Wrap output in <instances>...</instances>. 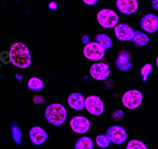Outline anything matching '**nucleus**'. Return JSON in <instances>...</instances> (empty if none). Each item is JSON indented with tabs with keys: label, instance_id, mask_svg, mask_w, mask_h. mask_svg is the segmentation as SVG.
Returning <instances> with one entry per match:
<instances>
[{
	"label": "nucleus",
	"instance_id": "obj_1",
	"mask_svg": "<svg viewBox=\"0 0 158 149\" xmlns=\"http://www.w3.org/2000/svg\"><path fill=\"white\" fill-rule=\"evenodd\" d=\"M8 58L10 62L19 69H27L31 66L32 58L29 47L23 42L15 41L11 43Z\"/></svg>",
	"mask_w": 158,
	"mask_h": 149
},
{
	"label": "nucleus",
	"instance_id": "obj_2",
	"mask_svg": "<svg viewBox=\"0 0 158 149\" xmlns=\"http://www.w3.org/2000/svg\"><path fill=\"white\" fill-rule=\"evenodd\" d=\"M44 117L50 124L59 127L62 126L67 119V110L62 104H51L45 108Z\"/></svg>",
	"mask_w": 158,
	"mask_h": 149
},
{
	"label": "nucleus",
	"instance_id": "obj_3",
	"mask_svg": "<svg viewBox=\"0 0 158 149\" xmlns=\"http://www.w3.org/2000/svg\"><path fill=\"white\" fill-rule=\"evenodd\" d=\"M98 23L104 29H114L118 24L119 17L118 13L110 8H102L97 14Z\"/></svg>",
	"mask_w": 158,
	"mask_h": 149
},
{
	"label": "nucleus",
	"instance_id": "obj_4",
	"mask_svg": "<svg viewBox=\"0 0 158 149\" xmlns=\"http://www.w3.org/2000/svg\"><path fill=\"white\" fill-rule=\"evenodd\" d=\"M143 95L139 90H129L125 92L121 97V103L124 107L129 110H135L139 108L143 103Z\"/></svg>",
	"mask_w": 158,
	"mask_h": 149
},
{
	"label": "nucleus",
	"instance_id": "obj_5",
	"mask_svg": "<svg viewBox=\"0 0 158 149\" xmlns=\"http://www.w3.org/2000/svg\"><path fill=\"white\" fill-rule=\"evenodd\" d=\"M83 54L85 58L89 61H99L105 57L106 49L97 41H94L85 45L83 49Z\"/></svg>",
	"mask_w": 158,
	"mask_h": 149
},
{
	"label": "nucleus",
	"instance_id": "obj_6",
	"mask_svg": "<svg viewBox=\"0 0 158 149\" xmlns=\"http://www.w3.org/2000/svg\"><path fill=\"white\" fill-rule=\"evenodd\" d=\"M85 109L93 116H100L104 112L105 105L98 95H89L85 98Z\"/></svg>",
	"mask_w": 158,
	"mask_h": 149
},
{
	"label": "nucleus",
	"instance_id": "obj_7",
	"mask_svg": "<svg viewBox=\"0 0 158 149\" xmlns=\"http://www.w3.org/2000/svg\"><path fill=\"white\" fill-rule=\"evenodd\" d=\"M106 135L109 136L111 144L115 146L123 145L128 138L127 131L120 125H111L108 128Z\"/></svg>",
	"mask_w": 158,
	"mask_h": 149
},
{
	"label": "nucleus",
	"instance_id": "obj_8",
	"mask_svg": "<svg viewBox=\"0 0 158 149\" xmlns=\"http://www.w3.org/2000/svg\"><path fill=\"white\" fill-rule=\"evenodd\" d=\"M90 76L98 81L106 80L110 75V65L106 62H95L89 68Z\"/></svg>",
	"mask_w": 158,
	"mask_h": 149
},
{
	"label": "nucleus",
	"instance_id": "obj_9",
	"mask_svg": "<svg viewBox=\"0 0 158 149\" xmlns=\"http://www.w3.org/2000/svg\"><path fill=\"white\" fill-rule=\"evenodd\" d=\"M69 124H70L72 131L78 135H84L87 133L91 127V123L89 119L82 115H77L73 117L70 120Z\"/></svg>",
	"mask_w": 158,
	"mask_h": 149
},
{
	"label": "nucleus",
	"instance_id": "obj_10",
	"mask_svg": "<svg viewBox=\"0 0 158 149\" xmlns=\"http://www.w3.org/2000/svg\"><path fill=\"white\" fill-rule=\"evenodd\" d=\"M141 29L149 34H154L158 31V16L149 13L144 15L140 20Z\"/></svg>",
	"mask_w": 158,
	"mask_h": 149
},
{
	"label": "nucleus",
	"instance_id": "obj_11",
	"mask_svg": "<svg viewBox=\"0 0 158 149\" xmlns=\"http://www.w3.org/2000/svg\"><path fill=\"white\" fill-rule=\"evenodd\" d=\"M29 138L33 146L40 147L48 140V133L39 125L32 126L29 131Z\"/></svg>",
	"mask_w": 158,
	"mask_h": 149
},
{
	"label": "nucleus",
	"instance_id": "obj_12",
	"mask_svg": "<svg viewBox=\"0 0 158 149\" xmlns=\"http://www.w3.org/2000/svg\"><path fill=\"white\" fill-rule=\"evenodd\" d=\"M115 4L118 12L126 16L133 15L139 8L138 0H116Z\"/></svg>",
	"mask_w": 158,
	"mask_h": 149
},
{
	"label": "nucleus",
	"instance_id": "obj_13",
	"mask_svg": "<svg viewBox=\"0 0 158 149\" xmlns=\"http://www.w3.org/2000/svg\"><path fill=\"white\" fill-rule=\"evenodd\" d=\"M134 31L135 30H133V29L126 23L118 24L114 28L115 37L119 41H131L134 35Z\"/></svg>",
	"mask_w": 158,
	"mask_h": 149
},
{
	"label": "nucleus",
	"instance_id": "obj_14",
	"mask_svg": "<svg viewBox=\"0 0 158 149\" xmlns=\"http://www.w3.org/2000/svg\"><path fill=\"white\" fill-rule=\"evenodd\" d=\"M131 55L128 50L126 49L120 50L115 61L116 68L120 72H129L132 67V63L131 62Z\"/></svg>",
	"mask_w": 158,
	"mask_h": 149
},
{
	"label": "nucleus",
	"instance_id": "obj_15",
	"mask_svg": "<svg viewBox=\"0 0 158 149\" xmlns=\"http://www.w3.org/2000/svg\"><path fill=\"white\" fill-rule=\"evenodd\" d=\"M85 96L80 92H73L67 98L68 106L75 111H83L85 109Z\"/></svg>",
	"mask_w": 158,
	"mask_h": 149
},
{
	"label": "nucleus",
	"instance_id": "obj_16",
	"mask_svg": "<svg viewBox=\"0 0 158 149\" xmlns=\"http://www.w3.org/2000/svg\"><path fill=\"white\" fill-rule=\"evenodd\" d=\"M131 41L133 45L136 47H145L150 42V37L144 32H142L140 30H135Z\"/></svg>",
	"mask_w": 158,
	"mask_h": 149
},
{
	"label": "nucleus",
	"instance_id": "obj_17",
	"mask_svg": "<svg viewBox=\"0 0 158 149\" xmlns=\"http://www.w3.org/2000/svg\"><path fill=\"white\" fill-rule=\"evenodd\" d=\"M44 81L39 78V77H31L29 79L28 82H27V88L32 92H39L40 91H42L44 89Z\"/></svg>",
	"mask_w": 158,
	"mask_h": 149
},
{
	"label": "nucleus",
	"instance_id": "obj_18",
	"mask_svg": "<svg viewBox=\"0 0 158 149\" xmlns=\"http://www.w3.org/2000/svg\"><path fill=\"white\" fill-rule=\"evenodd\" d=\"M10 132H11V136H12L14 143L18 146H21V144H22V132L15 121H13L11 123Z\"/></svg>",
	"mask_w": 158,
	"mask_h": 149
},
{
	"label": "nucleus",
	"instance_id": "obj_19",
	"mask_svg": "<svg viewBox=\"0 0 158 149\" xmlns=\"http://www.w3.org/2000/svg\"><path fill=\"white\" fill-rule=\"evenodd\" d=\"M95 144L93 140L86 135L79 137L77 141L75 144V149H93Z\"/></svg>",
	"mask_w": 158,
	"mask_h": 149
},
{
	"label": "nucleus",
	"instance_id": "obj_20",
	"mask_svg": "<svg viewBox=\"0 0 158 149\" xmlns=\"http://www.w3.org/2000/svg\"><path fill=\"white\" fill-rule=\"evenodd\" d=\"M95 41L100 44L106 50H109L113 46V41L111 37L108 36L106 33H99L95 37Z\"/></svg>",
	"mask_w": 158,
	"mask_h": 149
},
{
	"label": "nucleus",
	"instance_id": "obj_21",
	"mask_svg": "<svg viewBox=\"0 0 158 149\" xmlns=\"http://www.w3.org/2000/svg\"><path fill=\"white\" fill-rule=\"evenodd\" d=\"M96 144L99 148H107L110 146L111 142L107 135H98L96 136Z\"/></svg>",
	"mask_w": 158,
	"mask_h": 149
},
{
	"label": "nucleus",
	"instance_id": "obj_22",
	"mask_svg": "<svg viewBox=\"0 0 158 149\" xmlns=\"http://www.w3.org/2000/svg\"><path fill=\"white\" fill-rule=\"evenodd\" d=\"M153 69L154 68H153V65L151 63H146L141 68V76H142L143 82H146L148 80V78H149L150 74L152 73Z\"/></svg>",
	"mask_w": 158,
	"mask_h": 149
},
{
	"label": "nucleus",
	"instance_id": "obj_23",
	"mask_svg": "<svg viewBox=\"0 0 158 149\" xmlns=\"http://www.w3.org/2000/svg\"><path fill=\"white\" fill-rule=\"evenodd\" d=\"M127 149H147V146L140 140L137 139H132L131 141L128 142L127 146H126Z\"/></svg>",
	"mask_w": 158,
	"mask_h": 149
},
{
	"label": "nucleus",
	"instance_id": "obj_24",
	"mask_svg": "<svg viewBox=\"0 0 158 149\" xmlns=\"http://www.w3.org/2000/svg\"><path fill=\"white\" fill-rule=\"evenodd\" d=\"M111 117L115 121H120L124 118V112L121 110H115L111 112Z\"/></svg>",
	"mask_w": 158,
	"mask_h": 149
},
{
	"label": "nucleus",
	"instance_id": "obj_25",
	"mask_svg": "<svg viewBox=\"0 0 158 149\" xmlns=\"http://www.w3.org/2000/svg\"><path fill=\"white\" fill-rule=\"evenodd\" d=\"M48 8L52 11H54L58 8V4L56 1H51L49 4H48Z\"/></svg>",
	"mask_w": 158,
	"mask_h": 149
},
{
	"label": "nucleus",
	"instance_id": "obj_26",
	"mask_svg": "<svg viewBox=\"0 0 158 149\" xmlns=\"http://www.w3.org/2000/svg\"><path fill=\"white\" fill-rule=\"evenodd\" d=\"M83 3L88 6H94L98 3V0H82Z\"/></svg>",
	"mask_w": 158,
	"mask_h": 149
},
{
	"label": "nucleus",
	"instance_id": "obj_27",
	"mask_svg": "<svg viewBox=\"0 0 158 149\" xmlns=\"http://www.w3.org/2000/svg\"><path fill=\"white\" fill-rule=\"evenodd\" d=\"M33 101H34L35 104H42L43 101H44V99H43V97L40 96V95H36V96H34Z\"/></svg>",
	"mask_w": 158,
	"mask_h": 149
},
{
	"label": "nucleus",
	"instance_id": "obj_28",
	"mask_svg": "<svg viewBox=\"0 0 158 149\" xmlns=\"http://www.w3.org/2000/svg\"><path fill=\"white\" fill-rule=\"evenodd\" d=\"M89 42H91V41H90V37H89L88 35H84V36L82 37V43H83V44L86 45V44H88Z\"/></svg>",
	"mask_w": 158,
	"mask_h": 149
},
{
	"label": "nucleus",
	"instance_id": "obj_29",
	"mask_svg": "<svg viewBox=\"0 0 158 149\" xmlns=\"http://www.w3.org/2000/svg\"><path fill=\"white\" fill-rule=\"evenodd\" d=\"M151 3H152V7L158 11V0H151Z\"/></svg>",
	"mask_w": 158,
	"mask_h": 149
},
{
	"label": "nucleus",
	"instance_id": "obj_30",
	"mask_svg": "<svg viewBox=\"0 0 158 149\" xmlns=\"http://www.w3.org/2000/svg\"><path fill=\"white\" fill-rule=\"evenodd\" d=\"M15 77H16V79H17L18 80H21L23 79V77H22V75H21V74H18V73H17V74L15 75Z\"/></svg>",
	"mask_w": 158,
	"mask_h": 149
},
{
	"label": "nucleus",
	"instance_id": "obj_31",
	"mask_svg": "<svg viewBox=\"0 0 158 149\" xmlns=\"http://www.w3.org/2000/svg\"><path fill=\"white\" fill-rule=\"evenodd\" d=\"M156 66H157V68H158V55H157V57H156Z\"/></svg>",
	"mask_w": 158,
	"mask_h": 149
},
{
	"label": "nucleus",
	"instance_id": "obj_32",
	"mask_svg": "<svg viewBox=\"0 0 158 149\" xmlns=\"http://www.w3.org/2000/svg\"><path fill=\"white\" fill-rule=\"evenodd\" d=\"M63 1H66V0H63Z\"/></svg>",
	"mask_w": 158,
	"mask_h": 149
}]
</instances>
